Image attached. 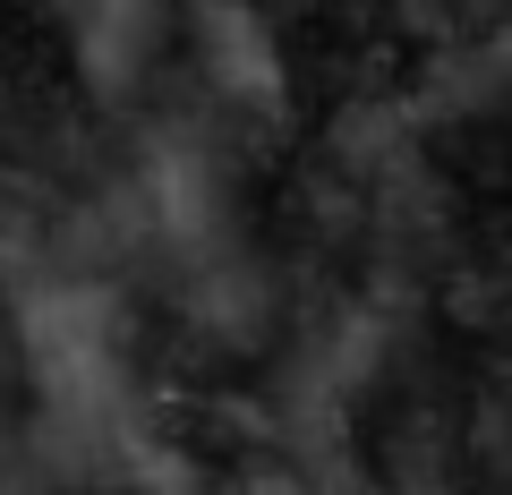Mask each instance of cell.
<instances>
[{"instance_id": "1", "label": "cell", "mask_w": 512, "mask_h": 495, "mask_svg": "<svg viewBox=\"0 0 512 495\" xmlns=\"http://www.w3.org/2000/svg\"><path fill=\"white\" fill-rule=\"evenodd\" d=\"M26 359L52 402V427L77 444H128L120 393V316L94 282H43L26 299Z\"/></svg>"}, {"instance_id": "2", "label": "cell", "mask_w": 512, "mask_h": 495, "mask_svg": "<svg viewBox=\"0 0 512 495\" xmlns=\"http://www.w3.org/2000/svg\"><path fill=\"white\" fill-rule=\"evenodd\" d=\"M197 60H205V86L231 94L239 111L274 120L282 111V60H274V35L256 9L239 0H197Z\"/></svg>"}]
</instances>
